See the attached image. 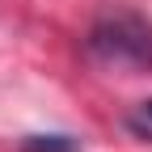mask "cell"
<instances>
[{
  "label": "cell",
  "mask_w": 152,
  "mask_h": 152,
  "mask_svg": "<svg viewBox=\"0 0 152 152\" xmlns=\"http://www.w3.org/2000/svg\"><path fill=\"white\" fill-rule=\"evenodd\" d=\"M85 55L106 72H123V76L152 72V26L135 13L102 17L85 38Z\"/></svg>",
  "instance_id": "6da1fadb"
},
{
  "label": "cell",
  "mask_w": 152,
  "mask_h": 152,
  "mask_svg": "<svg viewBox=\"0 0 152 152\" xmlns=\"http://www.w3.org/2000/svg\"><path fill=\"white\" fill-rule=\"evenodd\" d=\"M21 152H80L72 135H30Z\"/></svg>",
  "instance_id": "7a4b0ae2"
},
{
  "label": "cell",
  "mask_w": 152,
  "mask_h": 152,
  "mask_svg": "<svg viewBox=\"0 0 152 152\" xmlns=\"http://www.w3.org/2000/svg\"><path fill=\"white\" fill-rule=\"evenodd\" d=\"M131 127H140V131H144V127H152V102H144V106H140V114L131 118Z\"/></svg>",
  "instance_id": "3957f363"
}]
</instances>
